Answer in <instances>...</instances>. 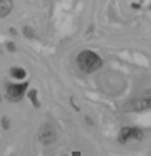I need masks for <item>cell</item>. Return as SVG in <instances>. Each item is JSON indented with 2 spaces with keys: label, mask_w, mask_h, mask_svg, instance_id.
I'll use <instances>...</instances> for the list:
<instances>
[{
  "label": "cell",
  "mask_w": 151,
  "mask_h": 156,
  "mask_svg": "<svg viewBox=\"0 0 151 156\" xmlns=\"http://www.w3.org/2000/svg\"><path fill=\"white\" fill-rule=\"evenodd\" d=\"M78 64L86 72H94L102 66V60L96 54L91 51H84L79 55L78 58Z\"/></svg>",
  "instance_id": "cell-1"
},
{
  "label": "cell",
  "mask_w": 151,
  "mask_h": 156,
  "mask_svg": "<svg viewBox=\"0 0 151 156\" xmlns=\"http://www.w3.org/2000/svg\"><path fill=\"white\" fill-rule=\"evenodd\" d=\"M27 84H12L8 88V95L11 99H20L26 91Z\"/></svg>",
  "instance_id": "cell-2"
},
{
  "label": "cell",
  "mask_w": 151,
  "mask_h": 156,
  "mask_svg": "<svg viewBox=\"0 0 151 156\" xmlns=\"http://www.w3.org/2000/svg\"><path fill=\"white\" fill-rule=\"evenodd\" d=\"M40 140L43 143H52L55 140V132L51 127H44L40 132Z\"/></svg>",
  "instance_id": "cell-3"
},
{
  "label": "cell",
  "mask_w": 151,
  "mask_h": 156,
  "mask_svg": "<svg viewBox=\"0 0 151 156\" xmlns=\"http://www.w3.org/2000/svg\"><path fill=\"white\" fill-rule=\"evenodd\" d=\"M12 9V2L11 0H0V17H4Z\"/></svg>",
  "instance_id": "cell-4"
},
{
  "label": "cell",
  "mask_w": 151,
  "mask_h": 156,
  "mask_svg": "<svg viewBox=\"0 0 151 156\" xmlns=\"http://www.w3.org/2000/svg\"><path fill=\"white\" fill-rule=\"evenodd\" d=\"M142 136V133L139 132L138 129H135V128H124L123 131H122V135H120V139H126L127 140L128 137H141Z\"/></svg>",
  "instance_id": "cell-5"
},
{
  "label": "cell",
  "mask_w": 151,
  "mask_h": 156,
  "mask_svg": "<svg viewBox=\"0 0 151 156\" xmlns=\"http://www.w3.org/2000/svg\"><path fill=\"white\" fill-rule=\"evenodd\" d=\"M11 73H12L13 77H17V79H23V77L26 76V71L21 68H13L11 71Z\"/></svg>",
  "instance_id": "cell-6"
}]
</instances>
